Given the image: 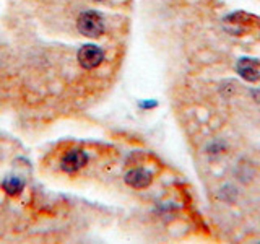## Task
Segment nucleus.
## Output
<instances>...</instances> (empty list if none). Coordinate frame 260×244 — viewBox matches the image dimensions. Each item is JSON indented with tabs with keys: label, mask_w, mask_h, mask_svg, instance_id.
<instances>
[{
	"label": "nucleus",
	"mask_w": 260,
	"mask_h": 244,
	"mask_svg": "<svg viewBox=\"0 0 260 244\" xmlns=\"http://www.w3.org/2000/svg\"><path fill=\"white\" fill-rule=\"evenodd\" d=\"M78 31L88 38H100L104 33L103 18L96 12H85L78 16Z\"/></svg>",
	"instance_id": "1"
},
{
	"label": "nucleus",
	"mask_w": 260,
	"mask_h": 244,
	"mask_svg": "<svg viewBox=\"0 0 260 244\" xmlns=\"http://www.w3.org/2000/svg\"><path fill=\"white\" fill-rule=\"evenodd\" d=\"M104 60V52L94 44H86L78 51V62L83 69H94Z\"/></svg>",
	"instance_id": "2"
},
{
	"label": "nucleus",
	"mask_w": 260,
	"mask_h": 244,
	"mask_svg": "<svg viewBox=\"0 0 260 244\" xmlns=\"http://www.w3.org/2000/svg\"><path fill=\"white\" fill-rule=\"evenodd\" d=\"M86 155L81 150H72L67 155H63L62 158V169L67 171V173H75L80 168H83L86 165Z\"/></svg>",
	"instance_id": "3"
},
{
	"label": "nucleus",
	"mask_w": 260,
	"mask_h": 244,
	"mask_svg": "<svg viewBox=\"0 0 260 244\" xmlns=\"http://www.w3.org/2000/svg\"><path fill=\"white\" fill-rule=\"evenodd\" d=\"M151 179H153L151 173L142 168L132 169L125 174V182L130 187H134V189H145V187H148L151 184Z\"/></svg>",
	"instance_id": "4"
},
{
	"label": "nucleus",
	"mask_w": 260,
	"mask_h": 244,
	"mask_svg": "<svg viewBox=\"0 0 260 244\" xmlns=\"http://www.w3.org/2000/svg\"><path fill=\"white\" fill-rule=\"evenodd\" d=\"M238 73L247 81H257L260 78L258 62L254 59H241L238 64Z\"/></svg>",
	"instance_id": "5"
},
{
	"label": "nucleus",
	"mask_w": 260,
	"mask_h": 244,
	"mask_svg": "<svg viewBox=\"0 0 260 244\" xmlns=\"http://www.w3.org/2000/svg\"><path fill=\"white\" fill-rule=\"evenodd\" d=\"M4 189L10 194V195H16L21 189H23V182L18 177H8L4 182Z\"/></svg>",
	"instance_id": "6"
},
{
	"label": "nucleus",
	"mask_w": 260,
	"mask_h": 244,
	"mask_svg": "<svg viewBox=\"0 0 260 244\" xmlns=\"http://www.w3.org/2000/svg\"><path fill=\"white\" fill-rule=\"evenodd\" d=\"M94 2H104V0H94Z\"/></svg>",
	"instance_id": "7"
}]
</instances>
